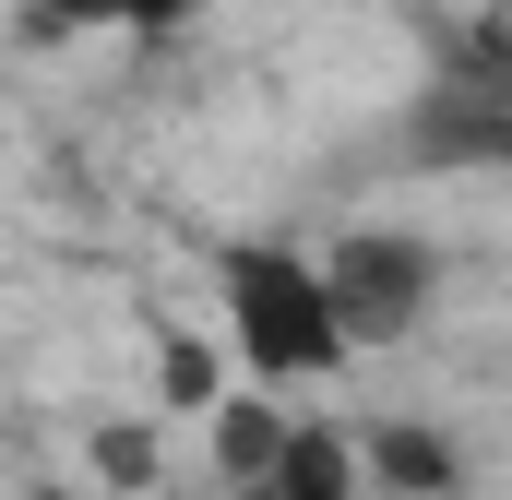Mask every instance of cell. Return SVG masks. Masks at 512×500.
Listing matches in <instances>:
<instances>
[{"label": "cell", "instance_id": "6da1fadb", "mask_svg": "<svg viewBox=\"0 0 512 500\" xmlns=\"http://www.w3.org/2000/svg\"><path fill=\"white\" fill-rule=\"evenodd\" d=\"M227 334H239V358L262 381H310L346 358V310H334V286H322V262H298V250H227Z\"/></svg>", "mask_w": 512, "mask_h": 500}, {"label": "cell", "instance_id": "7a4b0ae2", "mask_svg": "<svg viewBox=\"0 0 512 500\" xmlns=\"http://www.w3.org/2000/svg\"><path fill=\"white\" fill-rule=\"evenodd\" d=\"M322 286H334V310H346V346H358V334H405V322L429 310V250L370 227V239L322 250Z\"/></svg>", "mask_w": 512, "mask_h": 500}, {"label": "cell", "instance_id": "3957f363", "mask_svg": "<svg viewBox=\"0 0 512 500\" xmlns=\"http://www.w3.org/2000/svg\"><path fill=\"white\" fill-rule=\"evenodd\" d=\"M358 477H382L393 500H441V489H453V441H441V429H417V417L358 429Z\"/></svg>", "mask_w": 512, "mask_h": 500}, {"label": "cell", "instance_id": "277c9868", "mask_svg": "<svg viewBox=\"0 0 512 500\" xmlns=\"http://www.w3.org/2000/svg\"><path fill=\"white\" fill-rule=\"evenodd\" d=\"M274 500H358V441L346 429H286V453H274Z\"/></svg>", "mask_w": 512, "mask_h": 500}, {"label": "cell", "instance_id": "5b68a950", "mask_svg": "<svg viewBox=\"0 0 512 500\" xmlns=\"http://www.w3.org/2000/svg\"><path fill=\"white\" fill-rule=\"evenodd\" d=\"M215 453L262 489V477H274V453H286V417H274V405H215Z\"/></svg>", "mask_w": 512, "mask_h": 500}, {"label": "cell", "instance_id": "8992f818", "mask_svg": "<svg viewBox=\"0 0 512 500\" xmlns=\"http://www.w3.org/2000/svg\"><path fill=\"white\" fill-rule=\"evenodd\" d=\"M96 477H108V489H143V477H155V429H96Z\"/></svg>", "mask_w": 512, "mask_h": 500}, {"label": "cell", "instance_id": "52a82bcc", "mask_svg": "<svg viewBox=\"0 0 512 500\" xmlns=\"http://www.w3.org/2000/svg\"><path fill=\"white\" fill-rule=\"evenodd\" d=\"M167 393H179V405H215V358H203L191 334H167Z\"/></svg>", "mask_w": 512, "mask_h": 500}, {"label": "cell", "instance_id": "ba28073f", "mask_svg": "<svg viewBox=\"0 0 512 500\" xmlns=\"http://www.w3.org/2000/svg\"><path fill=\"white\" fill-rule=\"evenodd\" d=\"M60 12H108V24H167L179 0H60Z\"/></svg>", "mask_w": 512, "mask_h": 500}, {"label": "cell", "instance_id": "9c48e42d", "mask_svg": "<svg viewBox=\"0 0 512 500\" xmlns=\"http://www.w3.org/2000/svg\"><path fill=\"white\" fill-rule=\"evenodd\" d=\"M501 60H512V24H501Z\"/></svg>", "mask_w": 512, "mask_h": 500}, {"label": "cell", "instance_id": "30bf717a", "mask_svg": "<svg viewBox=\"0 0 512 500\" xmlns=\"http://www.w3.org/2000/svg\"><path fill=\"white\" fill-rule=\"evenodd\" d=\"M251 500H274V489H251Z\"/></svg>", "mask_w": 512, "mask_h": 500}, {"label": "cell", "instance_id": "8fae6325", "mask_svg": "<svg viewBox=\"0 0 512 500\" xmlns=\"http://www.w3.org/2000/svg\"><path fill=\"white\" fill-rule=\"evenodd\" d=\"M48 500H60V489H48Z\"/></svg>", "mask_w": 512, "mask_h": 500}]
</instances>
